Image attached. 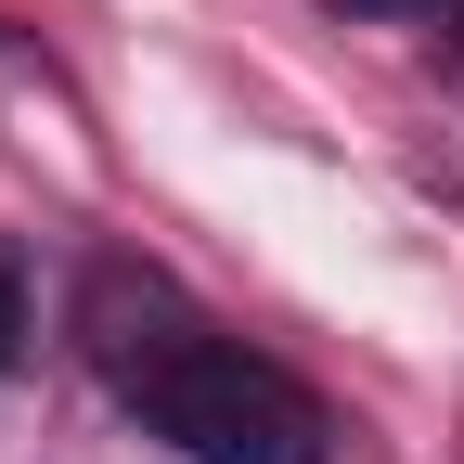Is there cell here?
<instances>
[{"mask_svg":"<svg viewBox=\"0 0 464 464\" xmlns=\"http://www.w3.org/2000/svg\"><path fill=\"white\" fill-rule=\"evenodd\" d=\"M335 14H400V26H451V0H335Z\"/></svg>","mask_w":464,"mask_h":464,"instance_id":"3957f363","label":"cell"},{"mask_svg":"<svg viewBox=\"0 0 464 464\" xmlns=\"http://www.w3.org/2000/svg\"><path fill=\"white\" fill-rule=\"evenodd\" d=\"M78 348H91V374L130 400L168 451H194V464H323L335 451V413H323V400L284 374V362L232 348L181 284L142 271V258H103L78 284Z\"/></svg>","mask_w":464,"mask_h":464,"instance_id":"6da1fadb","label":"cell"},{"mask_svg":"<svg viewBox=\"0 0 464 464\" xmlns=\"http://www.w3.org/2000/svg\"><path fill=\"white\" fill-rule=\"evenodd\" d=\"M14 348H26V271H14V246H0V374H14Z\"/></svg>","mask_w":464,"mask_h":464,"instance_id":"7a4b0ae2","label":"cell"}]
</instances>
